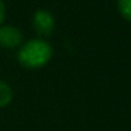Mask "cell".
I'll use <instances>...</instances> for the list:
<instances>
[{"mask_svg":"<svg viewBox=\"0 0 131 131\" xmlns=\"http://www.w3.org/2000/svg\"><path fill=\"white\" fill-rule=\"evenodd\" d=\"M13 99V90L7 82L4 80H0V107H6L10 104Z\"/></svg>","mask_w":131,"mask_h":131,"instance_id":"277c9868","label":"cell"},{"mask_svg":"<svg viewBox=\"0 0 131 131\" xmlns=\"http://www.w3.org/2000/svg\"><path fill=\"white\" fill-rule=\"evenodd\" d=\"M23 41V32L14 26L0 27V47L7 49L17 48Z\"/></svg>","mask_w":131,"mask_h":131,"instance_id":"3957f363","label":"cell"},{"mask_svg":"<svg viewBox=\"0 0 131 131\" xmlns=\"http://www.w3.org/2000/svg\"><path fill=\"white\" fill-rule=\"evenodd\" d=\"M118 12L125 20L131 21V0H117Z\"/></svg>","mask_w":131,"mask_h":131,"instance_id":"5b68a950","label":"cell"},{"mask_svg":"<svg viewBox=\"0 0 131 131\" xmlns=\"http://www.w3.org/2000/svg\"><path fill=\"white\" fill-rule=\"evenodd\" d=\"M32 27L35 32L41 37H48L55 28V18L52 13L47 10H37L32 17Z\"/></svg>","mask_w":131,"mask_h":131,"instance_id":"7a4b0ae2","label":"cell"},{"mask_svg":"<svg viewBox=\"0 0 131 131\" xmlns=\"http://www.w3.org/2000/svg\"><path fill=\"white\" fill-rule=\"evenodd\" d=\"M52 58V47L49 42L41 38L27 41L18 49L17 59L21 66L28 69H35L47 65Z\"/></svg>","mask_w":131,"mask_h":131,"instance_id":"6da1fadb","label":"cell"},{"mask_svg":"<svg viewBox=\"0 0 131 131\" xmlns=\"http://www.w3.org/2000/svg\"><path fill=\"white\" fill-rule=\"evenodd\" d=\"M4 18H6V6L3 0H0V27L3 26Z\"/></svg>","mask_w":131,"mask_h":131,"instance_id":"8992f818","label":"cell"}]
</instances>
